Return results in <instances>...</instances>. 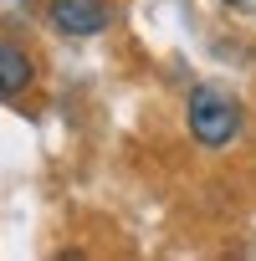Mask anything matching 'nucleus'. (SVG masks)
<instances>
[{
  "mask_svg": "<svg viewBox=\"0 0 256 261\" xmlns=\"http://www.w3.org/2000/svg\"><path fill=\"white\" fill-rule=\"evenodd\" d=\"M36 82V62L21 41H0V102H16L26 97Z\"/></svg>",
  "mask_w": 256,
  "mask_h": 261,
  "instance_id": "3",
  "label": "nucleus"
},
{
  "mask_svg": "<svg viewBox=\"0 0 256 261\" xmlns=\"http://www.w3.org/2000/svg\"><path fill=\"white\" fill-rule=\"evenodd\" d=\"M225 6H236V11H256V0H225Z\"/></svg>",
  "mask_w": 256,
  "mask_h": 261,
  "instance_id": "4",
  "label": "nucleus"
},
{
  "mask_svg": "<svg viewBox=\"0 0 256 261\" xmlns=\"http://www.w3.org/2000/svg\"><path fill=\"white\" fill-rule=\"evenodd\" d=\"M185 118H190V134L200 149H225L236 134H241V102L231 92H220L215 82H200L185 102Z\"/></svg>",
  "mask_w": 256,
  "mask_h": 261,
  "instance_id": "1",
  "label": "nucleus"
},
{
  "mask_svg": "<svg viewBox=\"0 0 256 261\" xmlns=\"http://www.w3.org/2000/svg\"><path fill=\"white\" fill-rule=\"evenodd\" d=\"M46 16H52V26H57L62 36H77V41H82V36L108 31L113 6H108V0H52Z\"/></svg>",
  "mask_w": 256,
  "mask_h": 261,
  "instance_id": "2",
  "label": "nucleus"
}]
</instances>
